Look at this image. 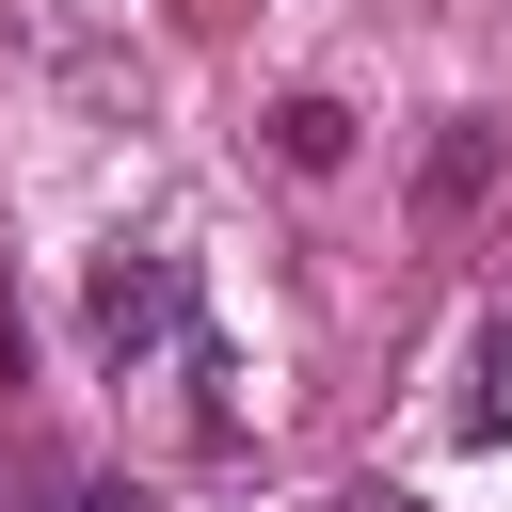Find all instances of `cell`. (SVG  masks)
<instances>
[{"label": "cell", "mask_w": 512, "mask_h": 512, "mask_svg": "<svg viewBox=\"0 0 512 512\" xmlns=\"http://www.w3.org/2000/svg\"><path fill=\"white\" fill-rule=\"evenodd\" d=\"M80 336H96V368H144V352H192V272H176L160 240H112V256L80 272Z\"/></svg>", "instance_id": "obj_1"}, {"label": "cell", "mask_w": 512, "mask_h": 512, "mask_svg": "<svg viewBox=\"0 0 512 512\" xmlns=\"http://www.w3.org/2000/svg\"><path fill=\"white\" fill-rule=\"evenodd\" d=\"M480 192H496V112H448V128H432V160H416V208H432V224H464Z\"/></svg>", "instance_id": "obj_2"}, {"label": "cell", "mask_w": 512, "mask_h": 512, "mask_svg": "<svg viewBox=\"0 0 512 512\" xmlns=\"http://www.w3.org/2000/svg\"><path fill=\"white\" fill-rule=\"evenodd\" d=\"M272 160H288V176H336V160H352V112H336V96H272Z\"/></svg>", "instance_id": "obj_3"}, {"label": "cell", "mask_w": 512, "mask_h": 512, "mask_svg": "<svg viewBox=\"0 0 512 512\" xmlns=\"http://www.w3.org/2000/svg\"><path fill=\"white\" fill-rule=\"evenodd\" d=\"M464 448H496L512 432V320H480V352H464V416H448Z\"/></svg>", "instance_id": "obj_4"}, {"label": "cell", "mask_w": 512, "mask_h": 512, "mask_svg": "<svg viewBox=\"0 0 512 512\" xmlns=\"http://www.w3.org/2000/svg\"><path fill=\"white\" fill-rule=\"evenodd\" d=\"M320 512H432V496H416V480H336Z\"/></svg>", "instance_id": "obj_5"}, {"label": "cell", "mask_w": 512, "mask_h": 512, "mask_svg": "<svg viewBox=\"0 0 512 512\" xmlns=\"http://www.w3.org/2000/svg\"><path fill=\"white\" fill-rule=\"evenodd\" d=\"M64 512H160L144 480H64Z\"/></svg>", "instance_id": "obj_6"}]
</instances>
